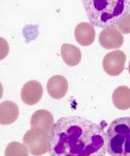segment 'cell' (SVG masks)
Segmentation results:
<instances>
[{
  "label": "cell",
  "mask_w": 130,
  "mask_h": 156,
  "mask_svg": "<svg viewBox=\"0 0 130 156\" xmlns=\"http://www.w3.org/2000/svg\"><path fill=\"white\" fill-rule=\"evenodd\" d=\"M49 151L51 156H105V131L83 117H62L50 131Z\"/></svg>",
  "instance_id": "6da1fadb"
},
{
  "label": "cell",
  "mask_w": 130,
  "mask_h": 156,
  "mask_svg": "<svg viewBox=\"0 0 130 156\" xmlns=\"http://www.w3.org/2000/svg\"><path fill=\"white\" fill-rule=\"evenodd\" d=\"M82 4L91 24L98 27L116 29L130 14L129 0H84Z\"/></svg>",
  "instance_id": "7a4b0ae2"
},
{
  "label": "cell",
  "mask_w": 130,
  "mask_h": 156,
  "mask_svg": "<svg viewBox=\"0 0 130 156\" xmlns=\"http://www.w3.org/2000/svg\"><path fill=\"white\" fill-rule=\"evenodd\" d=\"M107 151L111 156H130V118L111 122L105 133Z\"/></svg>",
  "instance_id": "3957f363"
},
{
  "label": "cell",
  "mask_w": 130,
  "mask_h": 156,
  "mask_svg": "<svg viewBox=\"0 0 130 156\" xmlns=\"http://www.w3.org/2000/svg\"><path fill=\"white\" fill-rule=\"evenodd\" d=\"M22 141L30 154L40 156L50 150V134L38 129H31L23 136Z\"/></svg>",
  "instance_id": "277c9868"
},
{
  "label": "cell",
  "mask_w": 130,
  "mask_h": 156,
  "mask_svg": "<svg viewBox=\"0 0 130 156\" xmlns=\"http://www.w3.org/2000/svg\"><path fill=\"white\" fill-rule=\"evenodd\" d=\"M126 55L124 51L117 50L107 53L103 58L102 67L104 71L111 76L120 75L124 69Z\"/></svg>",
  "instance_id": "5b68a950"
},
{
  "label": "cell",
  "mask_w": 130,
  "mask_h": 156,
  "mask_svg": "<svg viewBox=\"0 0 130 156\" xmlns=\"http://www.w3.org/2000/svg\"><path fill=\"white\" fill-rule=\"evenodd\" d=\"M43 95V88L40 82L36 80H30L22 88L21 98L24 104L34 105L37 104Z\"/></svg>",
  "instance_id": "8992f818"
},
{
  "label": "cell",
  "mask_w": 130,
  "mask_h": 156,
  "mask_svg": "<svg viewBox=\"0 0 130 156\" xmlns=\"http://www.w3.org/2000/svg\"><path fill=\"white\" fill-rule=\"evenodd\" d=\"M30 124L31 129H38L50 134V131L54 124V117L49 111L45 109H40L32 114Z\"/></svg>",
  "instance_id": "52a82bcc"
},
{
  "label": "cell",
  "mask_w": 130,
  "mask_h": 156,
  "mask_svg": "<svg viewBox=\"0 0 130 156\" xmlns=\"http://www.w3.org/2000/svg\"><path fill=\"white\" fill-rule=\"evenodd\" d=\"M99 42L104 49H117L123 44L124 36L120 31L115 28H107L101 32Z\"/></svg>",
  "instance_id": "ba28073f"
},
{
  "label": "cell",
  "mask_w": 130,
  "mask_h": 156,
  "mask_svg": "<svg viewBox=\"0 0 130 156\" xmlns=\"http://www.w3.org/2000/svg\"><path fill=\"white\" fill-rule=\"evenodd\" d=\"M50 97L55 99L64 97L68 92V83L67 79L61 75H55L50 78L47 85Z\"/></svg>",
  "instance_id": "9c48e42d"
},
{
  "label": "cell",
  "mask_w": 130,
  "mask_h": 156,
  "mask_svg": "<svg viewBox=\"0 0 130 156\" xmlns=\"http://www.w3.org/2000/svg\"><path fill=\"white\" fill-rule=\"evenodd\" d=\"M74 35L78 44L83 46H87L94 42L95 37V31L91 24L82 22L76 26Z\"/></svg>",
  "instance_id": "30bf717a"
},
{
  "label": "cell",
  "mask_w": 130,
  "mask_h": 156,
  "mask_svg": "<svg viewBox=\"0 0 130 156\" xmlns=\"http://www.w3.org/2000/svg\"><path fill=\"white\" fill-rule=\"evenodd\" d=\"M20 114L18 107L12 101H7L0 104V125H10L14 122Z\"/></svg>",
  "instance_id": "8fae6325"
},
{
  "label": "cell",
  "mask_w": 130,
  "mask_h": 156,
  "mask_svg": "<svg viewBox=\"0 0 130 156\" xmlns=\"http://www.w3.org/2000/svg\"><path fill=\"white\" fill-rule=\"evenodd\" d=\"M61 54L64 62L70 66L78 65L81 60V50L73 44H64L61 49Z\"/></svg>",
  "instance_id": "7c38bea8"
},
{
  "label": "cell",
  "mask_w": 130,
  "mask_h": 156,
  "mask_svg": "<svg viewBox=\"0 0 130 156\" xmlns=\"http://www.w3.org/2000/svg\"><path fill=\"white\" fill-rule=\"evenodd\" d=\"M130 88L121 86L117 88L112 94L114 106L120 110H127L130 107Z\"/></svg>",
  "instance_id": "4fadbf2b"
},
{
  "label": "cell",
  "mask_w": 130,
  "mask_h": 156,
  "mask_svg": "<svg viewBox=\"0 0 130 156\" xmlns=\"http://www.w3.org/2000/svg\"><path fill=\"white\" fill-rule=\"evenodd\" d=\"M5 156H29V154L27 148L24 144L17 141H13L7 147Z\"/></svg>",
  "instance_id": "5bb4252c"
},
{
  "label": "cell",
  "mask_w": 130,
  "mask_h": 156,
  "mask_svg": "<svg viewBox=\"0 0 130 156\" xmlns=\"http://www.w3.org/2000/svg\"><path fill=\"white\" fill-rule=\"evenodd\" d=\"M10 50L9 44L7 41L2 37H0V60L5 58Z\"/></svg>",
  "instance_id": "9a60e30c"
},
{
  "label": "cell",
  "mask_w": 130,
  "mask_h": 156,
  "mask_svg": "<svg viewBox=\"0 0 130 156\" xmlns=\"http://www.w3.org/2000/svg\"><path fill=\"white\" fill-rule=\"evenodd\" d=\"M117 28L124 34L130 33V14L126 16L121 21Z\"/></svg>",
  "instance_id": "2e32d148"
},
{
  "label": "cell",
  "mask_w": 130,
  "mask_h": 156,
  "mask_svg": "<svg viewBox=\"0 0 130 156\" xmlns=\"http://www.w3.org/2000/svg\"><path fill=\"white\" fill-rule=\"evenodd\" d=\"M3 92H4V89H3V87L0 82V99H1V98L3 95Z\"/></svg>",
  "instance_id": "e0dca14e"
}]
</instances>
